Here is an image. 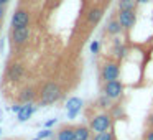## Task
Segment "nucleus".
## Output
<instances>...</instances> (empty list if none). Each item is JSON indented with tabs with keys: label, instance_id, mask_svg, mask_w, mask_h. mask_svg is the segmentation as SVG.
Returning a JSON list of instances; mask_svg holds the SVG:
<instances>
[{
	"label": "nucleus",
	"instance_id": "obj_1",
	"mask_svg": "<svg viewBox=\"0 0 153 140\" xmlns=\"http://www.w3.org/2000/svg\"><path fill=\"white\" fill-rule=\"evenodd\" d=\"M59 97H61V87L58 86L56 83L50 81V83H46L43 86V89H41V106L54 104Z\"/></svg>",
	"mask_w": 153,
	"mask_h": 140
},
{
	"label": "nucleus",
	"instance_id": "obj_2",
	"mask_svg": "<svg viewBox=\"0 0 153 140\" xmlns=\"http://www.w3.org/2000/svg\"><path fill=\"white\" fill-rule=\"evenodd\" d=\"M110 117L107 114H99L96 115L92 120H91V129L94 130L96 133H100V132H105L107 129L110 127Z\"/></svg>",
	"mask_w": 153,
	"mask_h": 140
},
{
	"label": "nucleus",
	"instance_id": "obj_3",
	"mask_svg": "<svg viewBox=\"0 0 153 140\" xmlns=\"http://www.w3.org/2000/svg\"><path fill=\"white\" fill-rule=\"evenodd\" d=\"M104 92H105V96L109 97V99H119L120 96H122L123 92V87H122V83H120L119 79L115 81H109V83H105V86H104Z\"/></svg>",
	"mask_w": 153,
	"mask_h": 140
},
{
	"label": "nucleus",
	"instance_id": "obj_4",
	"mask_svg": "<svg viewBox=\"0 0 153 140\" xmlns=\"http://www.w3.org/2000/svg\"><path fill=\"white\" fill-rule=\"evenodd\" d=\"M28 23H30V13H28V10H25V8L15 10L13 17H12V27L13 28L28 27Z\"/></svg>",
	"mask_w": 153,
	"mask_h": 140
},
{
	"label": "nucleus",
	"instance_id": "obj_5",
	"mask_svg": "<svg viewBox=\"0 0 153 140\" xmlns=\"http://www.w3.org/2000/svg\"><path fill=\"white\" fill-rule=\"evenodd\" d=\"M119 74H120V68L117 63H107L102 69V77H104L105 83L119 79Z\"/></svg>",
	"mask_w": 153,
	"mask_h": 140
},
{
	"label": "nucleus",
	"instance_id": "obj_6",
	"mask_svg": "<svg viewBox=\"0 0 153 140\" xmlns=\"http://www.w3.org/2000/svg\"><path fill=\"white\" fill-rule=\"evenodd\" d=\"M119 23L120 27L123 28V30H128V28H132L133 25H135L137 22V17H135V12H130V10H125V12H120L119 13Z\"/></svg>",
	"mask_w": 153,
	"mask_h": 140
},
{
	"label": "nucleus",
	"instance_id": "obj_7",
	"mask_svg": "<svg viewBox=\"0 0 153 140\" xmlns=\"http://www.w3.org/2000/svg\"><path fill=\"white\" fill-rule=\"evenodd\" d=\"M30 38V28L20 27V28H12V41L15 45H22Z\"/></svg>",
	"mask_w": 153,
	"mask_h": 140
},
{
	"label": "nucleus",
	"instance_id": "obj_8",
	"mask_svg": "<svg viewBox=\"0 0 153 140\" xmlns=\"http://www.w3.org/2000/svg\"><path fill=\"white\" fill-rule=\"evenodd\" d=\"M66 107H68V117H69V119H74V117L79 114L81 107H82V101H81L79 97H71V99L68 101Z\"/></svg>",
	"mask_w": 153,
	"mask_h": 140
},
{
	"label": "nucleus",
	"instance_id": "obj_9",
	"mask_svg": "<svg viewBox=\"0 0 153 140\" xmlns=\"http://www.w3.org/2000/svg\"><path fill=\"white\" fill-rule=\"evenodd\" d=\"M23 73H25V68L22 66L20 63H15V64H12L10 68L7 69V76H8V79L10 81H20L22 79V76H23Z\"/></svg>",
	"mask_w": 153,
	"mask_h": 140
},
{
	"label": "nucleus",
	"instance_id": "obj_10",
	"mask_svg": "<svg viewBox=\"0 0 153 140\" xmlns=\"http://www.w3.org/2000/svg\"><path fill=\"white\" fill-rule=\"evenodd\" d=\"M33 112H35V106L30 102V104L22 106V109H20V112L17 114V117H18V120H20V122H27V120L33 115Z\"/></svg>",
	"mask_w": 153,
	"mask_h": 140
},
{
	"label": "nucleus",
	"instance_id": "obj_11",
	"mask_svg": "<svg viewBox=\"0 0 153 140\" xmlns=\"http://www.w3.org/2000/svg\"><path fill=\"white\" fill-rule=\"evenodd\" d=\"M102 8H99V7H96V8H92V10L87 13V22H89L91 25H97L100 22V18H102Z\"/></svg>",
	"mask_w": 153,
	"mask_h": 140
},
{
	"label": "nucleus",
	"instance_id": "obj_12",
	"mask_svg": "<svg viewBox=\"0 0 153 140\" xmlns=\"http://www.w3.org/2000/svg\"><path fill=\"white\" fill-rule=\"evenodd\" d=\"M91 139V132L87 127L79 125L74 129V140H89Z\"/></svg>",
	"mask_w": 153,
	"mask_h": 140
},
{
	"label": "nucleus",
	"instance_id": "obj_13",
	"mask_svg": "<svg viewBox=\"0 0 153 140\" xmlns=\"http://www.w3.org/2000/svg\"><path fill=\"white\" fill-rule=\"evenodd\" d=\"M135 7H137L135 0H119V10L120 12H125V10L135 12Z\"/></svg>",
	"mask_w": 153,
	"mask_h": 140
},
{
	"label": "nucleus",
	"instance_id": "obj_14",
	"mask_svg": "<svg viewBox=\"0 0 153 140\" xmlns=\"http://www.w3.org/2000/svg\"><path fill=\"white\" fill-rule=\"evenodd\" d=\"M58 140H74V129L66 127L58 132Z\"/></svg>",
	"mask_w": 153,
	"mask_h": 140
},
{
	"label": "nucleus",
	"instance_id": "obj_15",
	"mask_svg": "<svg viewBox=\"0 0 153 140\" xmlns=\"http://www.w3.org/2000/svg\"><path fill=\"white\" fill-rule=\"evenodd\" d=\"M33 97H35V91L31 89V87L23 89V91H22V94H20V101H22V102H25V104H30L31 101H33Z\"/></svg>",
	"mask_w": 153,
	"mask_h": 140
},
{
	"label": "nucleus",
	"instance_id": "obj_16",
	"mask_svg": "<svg viewBox=\"0 0 153 140\" xmlns=\"http://www.w3.org/2000/svg\"><path fill=\"white\" fill-rule=\"evenodd\" d=\"M122 30H123V28L120 27L119 20H110L109 23H107V31H109L110 35H119Z\"/></svg>",
	"mask_w": 153,
	"mask_h": 140
},
{
	"label": "nucleus",
	"instance_id": "obj_17",
	"mask_svg": "<svg viewBox=\"0 0 153 140\" xmlns=\"http://www.w3.org/2000/svg\"><path fill=\"white\" fill-rule=\"evenodd\" d=\"M92 140H114V135L110 132H100V133H96Z\"/></svg>",
	"mask_w": 153,
	"mask_h": 140
},
{
	"label": "nucleus",
	"instance_id": "obj_18",
	"mask_svg": "<svg viewBox=\"0 0 153 140\" xmlns=\"http://www.w3.org/2000/svg\"><path fill=\"white\" fill-rule=\"evenodd\" d=\"M46 137H51V130H50V129H43L40 133H38L36 139H40V140H41V139H46Z\"/></svg>",
	"mask_w": 153,
	"mask_h": 140
},
{
	"label": "nucleus",
	"instance_id": "obj_19",
	"mask_svg": "<svg viewBox=\"0 0 153 140\" xmlns=\"http://www.w3.org/2000/svg\"><path fill=\"white\" fill-rule=\"evenodd\" d=\"M110 101H112V99H109L107 96H104V97H100V99H99V102L102 104V107H110Z\"/></svg>",
	"mask_w": 153,
	"mask_h": 140
},
{
	"label": "nucleus",
	"instance_id": "obj_20",
	"mask_svg": "<svg viewBox=\"0 0 153 140\" xmlns=\"http://www.w3.org/2000/svg\"><path fill=\"white\" fill-rule=\"evenodd\" d=\"M99 48H100L99 41H92V43H91V53H97V51H99Z\"/></svg>",
	"mask_w": 153,
	"mask_h": 140
},
{
	"label": "nucleus",
	"instance_id": "obj_21",
	"mask_svg": "<svg viewBox=\"0 0 153 140\" xmlns=\"http://www.w3.org/2000/svg\"><path fill=\"white\" fill-rule=\"evenodd\" d=\"M143 140H153V129H150L148 132L145 133V139Z\"/></svg>",
	"mask_w": 153,
	"mask_h": 140
},
{
	"label": "nucleus",
	"instance_id": "obj_22",
	"mask_svg": "<svg viewBox=\"0 0 153 140\" xmlns=\"http://www.w3.org/2000/svg\"><path fill=\"white\" fill-rule=\"evenodd\" d=\"M5 17V5H0V22L4 20Z\"/></svg>",
	"mask_w": 153,
	"mask_h": 140
},
{
	"label": "nucleus",
	"instance_id": "obj_23",
	"mask_svg": "<svg viewBox=\"0 0 153 140\" xmlns=\"http://www.w3.org/2000/svg\"><path fill=\"white\" fill-rule=\"evenodd\" d=\"M54 124H56V119H51V120H48V122H46V129H50V127H53Z\"/></svg>",
	"mask_w": 153,
	"mask_h": 140
},
{
	"label": "nucleus",
	"instance_id": "obj_24",
	"mask_svg": "<svg viewBox=\"0 0 153 140\" xmlns=\"http://www.w3.org/2000/svg\"><path fill=\"white\" fill-rule=\"evenodd\" d=\"M20 109H22V106H13V107H12V110H13V112H20Z\"/></svg>",
	"mask_w": 153,
	"mask_h": 140
},
{
	"label": "nucleus",
	"instance_id": "obj_25",
	"mask_svg": "<svg viewBox=\"0 0 153 140\" xmlns=\"http://www.w3.org/2000/svg\"><path fill=\"white\" fill-rule=\"evenodd\" d=\"M120 114H122V109L119 106H115V115H120Z\"/></svg>",
	"mask_w": 153,
	"mask_h": 140
},
{
	"label": "nucleus",
	"instance_id": "obj_26",
	"mask_svg": "<svg viewBox=\"0 0 153 140\" xmlns=\"http://www.w3.org/2000/svg\"><path fill=\"white\" fill-rule=\"evenodd\" d=\"M148 122H150V125H152V129H153V114H150V117H148Z\"/></svg>",
	"mask_w": 153,
	"mask_h": 140
},
{
	"label": "nucleus",
	"instance_id": "obj_27",
	"mask_svg": "<svg viewBox=\"0 0 153 140\" xmlns=\"http://www.w3.org/2000/svg\"><path fill=\"white\" fill-rule=\"evenodd\" d=\"M135 2H137V4H148L150 0H135Z\"/></svg>",
	"mask_w": 153,
	"mask_h": 140
},
{
	"label": "nucleus",
	"instance_id": "obj_28",
	"mask_svg": "<svg viewBox=\"0 0 153 140\" xmlns=\"http://www.w3.org/2000/svg\"><path fill=\"white\" fill-rule=\"evenodd\" d=\"M8 2H10V0H0V5H7Z\"/></svg>",
	"mask_w": 153,
	"mask_h": 140
},
{
	"label": "nucleus",
	"instance_id": "obj_29",
	"mask_svg": "<svg viewBox=\"0 0 153 140\" xmlns=\"http://www.w3.org/2000/svg\"><path fill=\"white\" fill-rule=\"evenodd\" d=\"M22 2H30V0H22Z\"/></svg>",
	"mask_w": 153,
	"mask_h": 140
},
{
	"label": "nucleus",
	"instance_id": "obj_30",
	"mask_svg": "<svg viewBox=\"0 0 153 140\" xmlns=\"http://www.w3.org/2000/svg\"><path fill=\"white\" fill-rule=\"evenodd\" d=\"M31 140H40V139H31Z\"/></svg>",
	"mask_w": 153,
	"mask_h": 140
},
{
	"label": "nucleus",
	"instance_id": "obj_31",
	"mask_svg": "<svg viewBox=\"0 0 153 140\" xmlns=\"http://www.w3.org/2000/svg\"><path fill=\"white\" fill-rule=\"evenodd\" d=\"M0 31H2V25H0Z\"/></svg>",
	"mask_w": 153,
	"mask_h": 140
},
{
	"label": "nucleus",
	"instance_id": "obj_32",
	"mask_svg": "<svg viewBox=\"0 0 153 140\" xmlns=\"http://www.w3.org/2000/svg\"><path fill=\"white\" fill-rule=\"evenodd\" d=\"M0 133H2V130H0Z\"/></svg>",
	"mask_w": 153,
	"mask_h": 140
}]
</instances>
